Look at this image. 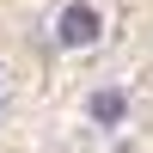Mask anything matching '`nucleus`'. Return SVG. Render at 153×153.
Masks as SVG:
<instances>
[{
	"mask_svg": "<svg viewBox=\"0 0 153 153\" xmlns=\"http://www.w3.org/2000/svg\"><path fill=\"white\" fill-rule=\"evenodd\" d=\"M55 43H61V49H92V43H98V12H92V6H68V12L55 19Z\"/></svg>",
	"mask_w": 153,
	"mask_h": 153,
	"instance_id": "obj_1",
	"label": "nucleus"
},
{
	"mask_svg": "<svg viewBox=\"0 0 153 153\" xmlns=\"http://www.w3.org/2000/svg\"><path fill=\"white\" fill-rule=\"evenodd\" d=\"M123 110H129L123 92H98V98H92V117H98V123H123Z\"/></svg>",
	"mask_w": 153,
	"mask_h": 153,
	"instance_id": "obj_2",
	"label": "nucleus"
}]
</instances>
